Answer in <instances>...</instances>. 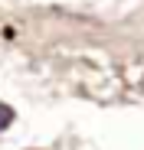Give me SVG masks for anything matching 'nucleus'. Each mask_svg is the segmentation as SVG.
I'll return each instance as SVG.
<instances>
[{
  "label": "nucleus",
  "mask_w": 144,
  "mask_h": 150,
  "mask_svg": "<svg viewBox=\"0 0 144 150\" xmlns=\"http://www.w3.org/2000/svg\"><path fill=\"white\" fill-rule=\"evenodd\" d=\"M13 121V108H7V105H0V131L7 127V124Z\"/></svg>",
  "instance_id": "1"
}]
</instances>
